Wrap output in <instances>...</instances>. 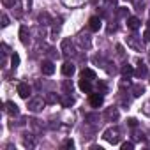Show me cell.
<instances>
[{
  "instance_id": "obj_1",
  "label": "cell",
  "mask_w": 150,
  "mask_h": 150,
  "mask_svg": "<svg viewBox=\"0 0 150 150\" xmlns=\"http://www.w3.org/2000/svg\"><path fill=\"white\" fill-rule=\"evenodd\" d=\"M103 138H104L108 143L117 145V143L120 141V129H118V127H110V129H106V131L103 132Z\"/></svg>"
},
{
  "instance_id": "obj_2",
  "label": "cell",
  "mask_w": 150,
  "mask_h": 150,
  "mask_svg": "<svg viewBox=\"0 0 150 150\" xmlns=\"http://www.w3.org/2000/svg\"><path fill=\"white\" fill-rule=\"evenodd\" d=\"M44 104H46V99L35 97V99H30V101H28V110L34 111V113H39V111L44 108Z\"/></svg>"
},
{
  "instance_id": "obj_3",
  "label": "cell",
  "mask_w": 150,
  "mask_h": 150,
  "mask_svg": "<svg viewBox=\"0 0 150 150\" xmlns=\"http://www.w3.org/2000/svg\"><path fill=\"white\" fill-rule=\"evenodd\" d=\"M127 46L129 48H132L134 51H143V42H141V37H138V35H129L127 37Z\"/></svg>"
},
{
  "instance_id": "obj_4",
  "label": "cell",
  "mask_w": 150,
  "mask_h": 150,
  "mask_svg": "<svg viewBox=\"0 0 150 150\" xmlns=\"http://www.w3.org/2000/svg\"><path fill=\"white\" fill-rule=\"evenodd\" d=\"M62 53L65 57H72V55H76V51H74V46L69 39H64L62 41Z\"/></svg>"
},
{
  "instance_id": "obj_5",
  "label": "cell",
  "mask_w": 150,
  "mask_h": 150,
  "mask_svg": "<svg viewBox=\"0 0 150 150\" xmlns=\"http://www.w3.org/2000/svg\"><path fill=\"white\" fill-rule=\"evenodd\" d=\"M41 71H42V74H46V76H51V74L55 72L53 62H51V60H44V62L41 64Z\"/></svg>"
},
{
  "instance_id": "obj_6",
  "label": "cell",
  "mask_w": 150,
  "mask_h": 150,
  "mask_svg": "<svg viewBox=\"0 0 150 150\" xmlns=\"http://www.w3.org/2000/svg\"><path fill=\"white\" fill-rule=\"evenodd\" d=\"M90 106L92 108H99V106H103V103H104V97H103V94H90Z\"/></svg>"
},
{
  "instance_id": "obj_7",
  "label": "cell",
  "mask_w": 150,
  "mask_h": 150,
  "mask_svg": "<svg viewBox=\"0 0 150 150\" xmlns=\"http://www.w3.org/2000/svg\"><path fill=\"white\" fill-rule=\"evenodd\" d=\"M101 25H103V23H101V18H99V16H92V18L88 20V28H90L92 32H97V30L101 28Z\"/></svg>"
},
{
  "instance_id": "obj_8",
  "label": "cell",
  "mask_w": 150,
  "mask_h": 150,
  "mask_svg": "<svg viewBox=\"0 0 150 150\" xmlns=\"http://www.w3.org/2000/svg\"><path fill=\"white\" fill-rule=\"evenodd\" d=\"M18 96L23 97V99H28L30 96V87L27 83H18Z\"/></svg>"
},
{
  "instance_id": "obj_9",
  "label": "cell",
  "mask_w": 150,
  "mask_h": 150,
  "mask_svg": "<svg viewBox=\"0 0 150 150\" xmlns=\"http://www.w3.org/2000/svg\"><path fill=\"white\" fill-rule=\"evenodd\" d=\"M78 42H80V46L85 48V50H88V48L92 46V41H90V37H88L87 34H81V35L78 37Z\"/></svg>"
},
{
  "instance_id": "obj_10",
  "label": "cell",
  "mask_w": 150,
  "mask_h": 150,
  "mask_svg": "<svg viewBox=\"0 0 150 150\" xmlns=\"http://www.w3.org/2000/svg\"><path fill=\"white\" fill-rule=\"evenodd\" d=\"M118 117H120V115H118V110H117V108H113V106H111V108H108V110H106V118H108L110 122L118 120Z\"/></svg>"
},
{
  "instance_id": "obj_11",
  "label": "cell",
  "mask_w": 150,
  "mask_h": 150,
  "mask_svg": "<svg viewBox=\"0 0 150 150\" xmlns=\"http://www.w3.org/2000/svg\"><path fill=\"white\" fill-rule=\"evenodd\" d=\"M139 25H141V21H139L136 16H131V18H127V27H129L131 30H138V28H139Z\"/></svg>"
},
{
  "instance_id": "obj_12",
  "label": "cell",
  "mask_w": 150,
  "mask_h": 150,
  "mask_svg": "<svg viewBox=\"0 0 150 150\" xmlns=\"http://www.w3.org/2000/svg\"><path fill=\"white\" fill-rule=\"evenodd\" d=\"M62 72H64V76H72V74H74V65L71 62H64Z\"/></svg>"
},
{
  "instance_id": "obj_13",
  "label": "cell",
  "mask_w": 150,
  "mask_h": 150,
  "mask_svg": "<svg viewBox=\"0 0 150 150\" xmlns=\"http://www.w3.org/2000/svg\"><path fill=\"white\" fill-rule=\"evenodd\" d=\"M6 111H7L9 115H18V113H20L18 106H16L13 101H7V103H6Z\"/></svg>"
},
{
  "instance_id": "obj_14",
  "label": "cell",
  "mask_w": 150,
  "mask_h": 150,
  "mask_svg": "<svg viewBox=\"0 0 150 150\" xmlns=\"http://www.w3.org/2000/svg\"><path fill=\"white\" fill-rule=\"evenodd\" d=\"M20 41H21L25 46L30 42V39H28V32H27V27H21V28H20Z\"/></svg>"
},
{
  "instance_id": "obj_15",
  "label": "cell",
  "mask_w": 150,
  "mask_h": 150,
  "mask_svg": "<svg viewBox=\"0 0 150 150\" xmlns=\"http://www.w3.org/2000/svg\"><path fill=\"white\" fill-rule=\"evenodd\" d=\"M81 78H85V80H96V71H92V69H83L81 71Z\"/></svg>"
},
{
  "instance_id": "obj_16",
  "label": "cell",
  "mask_w": 150,
  "mask_h": 150,
  "mask_svg": "<svg viewBox=\"0 0 150 150\" xmlns=\"http://www.w3.org/2000/svg\"><path fill=\"white\" fill-rule=\"evenodd\" d=\"M134 72H136V76L143 78V76H146V72H148V71H146V65H145L143 62H139V64H138V69H136Z\"/></svg>"
},
{
  "instance_id": "obj_17",
  "label": "cell",
  "mask_w": 150,
  "mask_h": 150,
  "mask_svg": "<svg viewBox=\"0 0 150 150\" xmlns=\"http://www.w3.org/2000/svg\"><path fill=\"white\" fill-rule=\"evenodd\" d=\"M78 85H80V88H81L83 92H90V90H92V85H90V80H85V78H81Z\"/></svg>"
},
{
  "instance_id": "obj_18",
  "label": "cell",
  "mask_w": 150,
  "mask_h": 150,
  "mask_svg": "<svg viewBox=\"0 0 150 150\" xmlns=\"http://www.w3.org/2000/svg\"><path fill=\"white\" fill-rule=\"evenodd\" d=\"M58 101H60V97H58L57 94H53V92L46 94V104H57Z\"/></svg>"
},
{
  "instance_id": "obj_19",
  "label": "cell",
  "mask_w": 150,
  "mask_h": 150,
  "mask_svg": "<svg viewBox=\"0 0 150 150\" xmlns=\"http://www.w3.org/2000/svg\"><path fill=\"white\" fill-rule=\"evenodd\" d=\"M39 23H41V25H50V23H51L50 14H48V13H41V14H39Z\"/></svg>"
},
{
  "instance_id": "obj_20",
  "label": "cell",
  "mask_w": 150,
  "mask_h": 150,
  "mask_svg": "<svg viewBox=\"0 0 150 150\" xmlns=\"http://www.w3.org/2000/svg\"><path fill=\"white\" fill-rule=\"evenodd\" d=\"M120 71H122L124 76H131V74H134V69H132V65H129V64H124Z\"/></svg>"
},
{
  "instance_id": "obj_21",
  "label": "cell",
  "mask_w": 150,
  "mask_h": 150,
  "mask_svg": "<svg viewBox=\"0 0 150 150\" xmlns=\"http://www.w3.org/2000/svg\"><path fill=\"white\" fill-rule=\"evenodd\" d=\"M143 92H145V87H143V85H134V87H132V96H134V97H139Z\"/></svg>"
},
{
  "instance_id": "obj_22",
  "label": "cell",
  "mask_w": 150,
  "mask_h": 150,
  "mask_svg": "<svg viewBox=\"0 0 150 150\" xmlns=\"http://www.w3.org/2000/svg\"><path fill=\"white\" fill-rule=\"evenodd\" d=\"M72 104H74V99L71 97V94H67V96L62 99V106H64V108H69V106H72Z\"/></svg>"
},
{
  "instance_id": "obj_23",
  "label": "cell",
  "mask_w": 150,
  "mask_h": 150,
  "mask_svg": "<svg viewBox=\"0 0 150 150\" xmlns=\"http://www.w3.org/2000/svg\"><path fill=\"white\" fill-rule=\"evenodd\" d=\"M18 65H20V55H18V53H14V55L11 57V67H13V69H16Z\"/></svg>"
},
{
  "instance_id": "obj_24",
  "label": "cell",
  "mask_w": 150,
  "mask_h": 150,
  "mask_svg": "<svg viewBox=\"0 0 150 150\" xmlns=\"http://www.w3.org/2000/svg\"><path fill=\"white\" fill-rule=\"evenodd\" d=\"M85 120H87V122H90V124H96V120H99V117H97L96 113H88V115L85 117Z\"/></svg>"
},
{
  "instance_id": "obj_25",
  "label": "cell",
  "mask_w": 150,
  "mask_h": 150,
  "mask_svg": "<svg viewBox=\"0 0 150 150\" xmlns=\"http://www.w3.org/2000/svg\"><path fill=\"white\" fill-rule=\"evenodd\" d=\"M23 145L28 146V148H32V146H34V139H32V138H23Z\"/></svg>"
},
{
  "instance_id": "obj_26",
  "label": "cell",
  "mask_w": 150,
  "mask_h": 150,
  "mask_svg": "<svg viewBox=\"0 0 150 150\" xmlns=\"http://www.w3.org/2000/svg\"><path fill=\"white\" fill-rule=\"evenodd\" d=\"M141 110H143V113H145V115H148V117H150V101H146V103H145V106H143Z\"/></svg>"
},
{
  "instance_id": "obj_27",
  "label": "cell",
  "mask_w": 150,
  "mask_h": 150,
  "mask_svg": "<svg viewBox=\"0 0 150 150\" xmlns=\"http://www.w3.org/2000/svg\"><path fill=\"white\" fill-rule=\"evenodd\" d=\"M18 4V0H4V6H7V7H14Z\"/></svg>"
},
{
  "instance_id": "obj_28",
  "label": "cell",
  "mask_w": 150,
  "mask_h": 150,
  "mask_svg": "<svg viewBox=\"0 0 150 150\" xmlns=\"http://www.w3.org/2000/svg\"><path fill=\"white\" fill-rule=\"evenodd\" d=\"M118 16L120 18H125L127 16V9L125 7H118Z\"/></svg>"
},
{
  "instance_id": "obj_29",
  "label": "cell",
  "mask_w": 150,
  "mask_h": 150,
  "mask_svg": "<svg viewBox=\"0 0 150 150\" xmlns=\"http://www.w3.org/2000/svg\"><path fill=\"white\" fill-rule=\"evenodd\" d=\"M74 146V141L72 139H65L64 141V148H72Z\"/></svg>"
},
{
  "instance_id": "obj_30",
  "label": "cell",
  "mask_w": 150,
  "mask_h": 150,
  "mask_svg": "<svg viewBox=\"0 0 150 150\" xmlns=\"http://www.w3.org/2000/svg\"><path fill=\"white\" fill-rule=\"evenodd\" d=\"M134 145L131 143V141H125V143H122V150H131Z\"/></svg>"
},
{
  "instance_id": "obj_31",
  "label": "cell",
  "mask_w": 150,
  "mask_h": 150,
  "mask_svg": "<svg viewBox=\"0 0 150 150\" xmlns=\"http://www.w3.org/2000/svg\"><path fill=\"white\" fill-rule=\"evenodd\" d=\"M9 25V18H7V14H2V27H7Z\"/></svg>"
},
{
  "instance_id": "obj_32",
  "label": "cell",
  "mask_w": 150,
  "mask_h": 150,
  "mask_svg": "<svg viewBox=\"0 0 150 150\" xmlns=\"http://www.w3.org/2000/svg\"><path fill=\"white\" fill-rule=\"evenodd\" d=\"M64 90H65V92L69 94V90H72V83H69V81H65V83H64Z\"/></svg>"
},
{
  "instance_id": "obj_33",
  "label": "cell",
  "mask_w": 150,
  "mask_h": 150,
  "mask_svg": "<svg viewBox=\"0 0 150 150\" xmlns=\"http://www.w3.org/2000/svg\"><path fill=\"white\" fill-rule=\"evenodd\" d=\"M127 124H129L131 127H136V125H138V120H136V118H127Z\"/></svg>"
},
{
  "instance_id": "obj_34",
  "label": "cell",
  "mask_w": 150,
  "mask_h": 150,
  "mask_svg": "<svg viewBox=\"0 0 150 150\" xmlns=\"http://www.w3.org/2000/svg\"><path fill=\"white\" fill-rule=\"evenodd\" d=\"M143 39H145L146 42H150V28H146V30H145V34H143Z\"/></svg>"
},
{
  "instance_id": "obj_35",
  "label": "cell",
  "mask_w": 150,
  "mask_h": 150,
  "mask_svg": "<svg viewBox=\"0 0 150 150\" xmlns=\"http://www.w3.org/2000/svg\"><path fill=\"white\" fill-rule=\"evenodd\" d=\"M97 88H99L101 92H106V83H103V81H99V83H97Z\"/></svg>"
},
{
  "instance_id": "obj_36",
  "label": "cell",
  "mask_w": 150,
  "mask_h": 150,
  "mask_svg": "<svg viewBox=\"0 0 150 150\" xmlns=\"http://www.w3.org/2000/svg\"><path fill=\"white\" fill-rule=\"evenodd\" d=\"M2 50H4V55H7V53H9V48H7V44H2Z\"/></svg>"
},
{
  "instance_id": "obj_37",
  "label": "cell",
  "mask_w": 150,
  "mask_h": 150,
  "mask_svg": "<svg viewBox=\"0 0 150 150\" xmlns=\"http://www.w3.org/2000/svg\"><path fill=\"white\" fill-rule=\"evenodd\" d=\"M148 28H150V21H148Z\"/></svg>"
}]
</instances>
